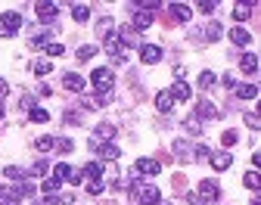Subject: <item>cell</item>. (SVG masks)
<instances>
[{"mask_svg": "<svg viewBox=\"0 0 261 205\" xmlns=\"http://www.w3.org/2000/svg\"><path fill=\"white\" fill-rule=\"evenodd\" d=\"M22 28V16L19 13H3L0 16V38H9Z\"/></svg>", "mask_w": 261, "mask_h": 205, "instance_id": "6da1fadb", "label": "cell"}, {"mask_svg": "<svg viewBox=\"0 0 261 205\" xmlns=\"http://www.w3.org/2000/svg\"><path fill=\"white\" fill-rule=\"evenodd\" d=\"M112 72L109 68H93V75H90V84L97 87V90H103V94H109V87H112Z\"/></svg>", "mask_w": 261, "mask_h": 205, "instance_id": "7a4b0ae2", "label": "cell"}, {"mask_svg": "<svg viewBox=\"0 0 261 205\" xmlns=\"http://www.w3.org/2000/svg\"><path fill=\"white\" fill-rule=\"evenodd\" d=\"M140 193H137V202H143V205H159L162 202V193H159V187H152V184H146V187H137Z\"/></svg>", "mask_w": 261, "mask_h": 205, "instance_id": "3957f363", "label": "cell"}, {"mask_svg": "<svg viewBox=\"0 0 261 205\" xmlns=\"http://www.w3.org/2000/svg\"><path fill=\"white\" fill-rule=\"evenodd\" d=\"M199 196H202L205 202H218V199H221V184H218V180H202Z\"/></svg>", "mask_w": 261, "mask_h": 205, "instance_id": "277c9868", "label": "cell"}, {"mask_svg": "<svg viewBox=\"0 0 261 205\" xmlns=\"http://www.w3.org/2000/svg\"><path fill=\"white\" fill-rule=\"evenodd\" d=\"M140 59H143L146 65L159 62L162 59V47H156V44H143V47H140Z\"/></svg>", "mask_w": 261, "mask_h": 205, "instance_id": "5b68a950", "label": "cell"}, {"mask_svg": "<svg viewBox=\"0 0 261 205\" xmlns=\"http://www.w3.org/2000/svg\"><path fill=\"white\" fill-rule=\"evenodd\" d=\"M134 174L156 177V174H159V162H156V158H140V162H137V168H134Z\"/></svg>", "mask_w": 261, "mask_h": 205, "instance_id": "8992f818", "label": "cell"}, {"mask_svg": "<svg viewBox=\"0 0 261 205\" xmlns=\"http://www.w3.org/2000/svg\"><path fill=\"white\" fill-rule=\"evenodd\" d=\"M152 25V16L149 13H143V9H134V19H130V28L134 31H146Z\"/></svg>", "mask_w": 261, "mask_h": 205, "instance_id": "52a82bcc", "label": "cell"}, {"mask_svg": "<svg viewBox=\"0 0 261 205\" xmlns=\"http://www.w3.org/2000/svg\"><path fill=\"white\" fill-rule=\"evenodd\" d=\"M118 44H125V47H134V44H140V31H134L130 25H125L122 31H118Z\"/></svg>", "mask_w": 261, "mask_h": 205, "instance_id": "ba28073f", "label": "cell"}, {"mask_svg": "<svg viewBox=\"0 0 261 205\" xmlns=\"http://www.w3.org/2000/svg\"><path fill=\"white\" fill-rule=\"evenodd\" d=\"M196 115L199 118H218V106H215V102H208V100H199Z\"/></svg>", "mask_w": 261, "mask_h": 205, "instance_id": "9c48e42d", "label": "cell"}, {"mask_svg": "<svg viewBox=\"0 0 261 205\" xmlns=\"http://www.w3.org/2000/svg\"><path fill=\"white\" fill-rule=\"evenodd\" d=\"M63 87L72 90V94H81V90H84V78H81V75H65L63 78Z\"/></svg>", "mask_w": 261, "mask_h": 205, "instance_id": "30bf717a", "label": "cell"}, {"mask_svg": "<svg viewBox=\"0 0 261 205\" xmlns=\"http://www.w3.org/2000/svg\"><path fill=\"white\" fill-rule=\"evenodd\" d=\"M56 13H59L56 3H38V19H41V22H53Z\"/></svg>", "mask_w": 261, "mask_h": 205, "instance_id": "8fae6325", "label": "cell"}, {"mask_svg": "<svg viewBox=\"0 0 261 205\" xmlns=\"http://www.w3.org/2000/svg\"><path fill=\"white\" fill-rule=\"evenodd\" d=\"M168 94H171V100H190V97H193V90H190L187 81H177V84L168 90Z\"/></svg>", "mask_w": 261, "mask_h": 205, "instance_id": "7c38bea8", "label": "cell"}, {"mask_svg": "<svg viewBox=\"0 0 261 205\" xmlns=\"http://www.w3.org/2000/svg\"><path fill=\"white\" fill-rule=\"evenodd\" d=\"M168 9L174 13V19H181V22H190V19H193V9H190L187 3H171Z\"/></svg>", "mask_w": 261, "mask_h": 205, "instance_id": "4fadbf2b", "label": "cell"}, {"mask_svg": "<svg viewBox=\"0 0 261 205\" xmlns=\"http://www.w3.org/2000/svg\"><path fill=\"white\" fill-rule=\"evenodd\" d=\"M240 68H243L246 75H255V72H258V56H255V53H246L243 62H240Z\"/></svg>", "mask_w": 261, "mask_h": 205, "instance_id": "5bb4252c", "label": "cell"}, {"mask_svg": "<svg viewBox=\"0 0 261 205\" xmlns=\"http://www.w3.org/2000/svg\"><path fill=\"white\" fill-rule=\"evenodd\" d=\"M171 106H174L171 94H168V90H159V97H156V109H159V112H171Z\"/></svg>", "mask_w": 261, "mask_h": 205, "instance_id": "9a60e30c", "label": "cell"}, {"mask_svg": "<svg viewBox=\"0 0 261 205\" xmlns=\"http://www.w3.org/2000/svg\"><path fill=\"white\" fill-rule=\"evenodd\" d=\"M97 150H100V155L106 158V162H115V158L122 155V153H118V146H112V143H100Z\"/></svg>", "mask_w": 261, "mask_h": 205, "instance_id": "2e32d148", "label": "cell"}, {"mask_svg": "<svg viewBox=\"0 0 261 205\" xmlns=\"http://www.w3.org/2000/svg\"><path fill=\"white\" fill-rule=\"evenodd\" d=\"M230 41L236 44V47H246V44L252 41V38H249V31H246V28H230Z\"/></svg>", "mask_w": 261, "mask_h": 205, "instance_id": "e0dca14e", "label": "cell"}, {"mask_svg": "<svg viewBox=\"0 0 261 205\" xmlns=\"http://www.w3.org/2000/svg\"><path fill=\"white\" fill-rule=\"evenodd\" d=\"M211 168H215V171H227L230 168V155L227 153H215V155H211Z\"/></svg>", "mask_w": 261, "mask_h": 205, "instance_id": "ac0fdd59", "label": "cell"}, {"mask_svg": "<svg viewBox=\"0 0 261 205\" xmlns=\"http://www.w3.org/2000/svg\"><path fill=\"white\" fill-rule=\"evenodd\" d=\"M81 177H90V180H100L103 177V162H90L87 168H84V174Z\"/></svg>", "mask_w": 261, "mask_h": 205, "instance_id": "d6986e66", "label": "cell"}, {"mask_svg": "<svg viewBox=\"0 0 261 205\" xmlns=\"http://www.w3.org/2000/svg\"><path fill=\"white\" fill-rule=\"evenodd\" d=\"M249 16H252V6H249V3H236L233 6V19L236 22H246Z\"/></svg>", "mask_w": 261, "mask_h": 205, "instance_id": "ffe728a7", "label": "cell"}, {"mask_svg": "<svg viewBox=\"0 0 261 205\" xmlns=\"http://www.w3.org/2000/svg\"><path fill=\"white\" fill-rule=\"evenodd\" d=\"M236 94H240L243 100H255L258 97V87L255 84H240V87H236Z\"/></svg>", "mask_w": 261, "mask_h": 205, "instance_id": "44dd1931", "label": "cell"}, {"mask_svg": "<svg viewBox=\"0 0 261 205\" xmlns=\"http://www.w3.org/2000/svg\"><path fill=\"white\" fill-rule=\"evenodd\" d=\"M59 184H63V180H56V177H50V180H44V184H41V193H47V196H56V190H59Z\"/></svg>", "mask_w": 261, "mask_h": 205, "instance_id": "7402d4cb", "label": "cell"}, {"mask_svg": "<svg viewBox=\"0 0 261 205\" xmlns=\"http://www.w3.org/2000/svg\"><path fill=\"white\" fill-rule=\"evenodd\" d=\"M53 137H38V140H34V146H38V153H50L53 150Z\"/></svg>", "mask_w": 261, "mask_h": 205, "instance_id": "603a6c76", "label": "cell"}, {"mask_svg": "<svg viewBox=\"0 0 261 205\" xmlns=\"http://www.w3.org/2000/svg\"><path fill=\"white\" fill-rule=\"evenodd\" d=\"M243 184H246L249 190H258V187H261V177H258V171H249V174L243 177Z\"/></svg>", "mask_w": 261, "mask_h": 205, "instance_id": "cb8c5ba5", "label": "cell"}, {"mask_svg": "<svg viewBox=\"0 0 261 205\" xmlns=\"http://www.w3.org/2000/svg\"><path fill=\"white\" fill-rule=\"evenodd\" d=\"M53 146H56V150H59V153H63V155H68V153H72V150H75V143H72V140H65V137H59V140H56Z\"/></svg>", "mask_w": 261, "mask_h": 205, "instance_id": "d4e9b609", "label": "cell"}, {"mask_svg": "<svg viewBox=\"0 0 261 205\" xmlns=\"http://www.w3.org/2000/svg\"><path fill=\"white\" fill-rule=\"evenodd\" d=\"M103 137H115V128H112L109 121H103L100 128H97V140H100V143H103Z\"/></svg>", "mask_w": 261, "mask_h": 205, "instance_id": "484cf974", "label": "cell"}, {"mask_svg": "<svg viewBox=\"0 0 261 205\" xmlns=\"http://www.w3.org/2000/svg\"><path fill=\"white\" fill-rule=\"evenodd\" d=\"M72 16H75L78 22H87V19H90V6H75Z\"/></svg>", "mask_w": 261, "mask_h": 205, "instance_id": "4316f807", "label": "cell"}, {"mask_svg": "<svg viewBox=\"0 0 261 205\" xmlns=\"http://www.w3.org/2000/svg\"><path fill=\"white\" fill-rule=\"evenodd\" d=\"M50 62H47V59H38V62H34V75H50Z\"/></svg>", "mask_w": 261, "mask_h": 205, "instance_id": "83f0119b", "label": "cell"}, {"mask_svg": "<svg viewBox=\"0 0 261 205\" xmlns=\"http://www.w3.org/2000/svg\"><path fill=\"white\" fill-rule=\"evenodd\" d=\"M47 118H50V112H47V109H31V121H38V124H44Z\"/></svg>", "mask_w": 261, "mask_h": 205, "instance_id": "f1b7e54d", "label": "cell"}, {"mask_svg": "<svg viewBox=\"0 0 261 205\" xmlns=\"http://www.w3.org/2000/svg\"><path fill=\"white\" fill-rule=\"evenodd\" d=\"M44 50H47V56H63V53H65V47H63V44H47Z\"/></svg>", "mask_w": 261, "mask_h": 205, "instance_id": "f546056e", "label": "cell"}, {"mask_svg": "<svg viewBox=\"0 0 261 205\" xmlns=\"http://www.w3.org/2000/svg\"><path fill=\"white\" fill-rule=\"evenodd\" d=\"M215 84V72H202L199 75V87H211Z\"/></svg>", "mask_w": 261, "mask_h": 205, "instance_id": "4dcf8cb0", "label": "cell"}, {"mask_svg": "<svg viewBox=\"0 0 261 205\" xmlns=\"http://www.w3.org/2000/svg\"><path fill=\"white\" fill-rule=\"evenodd\" d=\"M221 140H224V146H236L240 134H236V131H224V137H221Z\"/></svg>", "mask_w": 261, "mask_h": 205, "instance_id": "1f68e13d", "label": "cell"}, {"mask_svg": "<svg viewBox=\"0 0 261 205\" xmlns=\"http://www.w3.org/2000/svg\"><path fill=\"white\" fill-rule=\"evenodd\" d=\"M246 124H249L252 131H258V128H261V118L255 115V112H246Z\"/></svg>", "mask_w": 261, "mask_h": 205, "instance_id": "d6a6232c", "label": "cell"}, {"mask_svg": "<svg viewBox=\"0 0 261 205\" xmlns=\"http://www.w3.org/2000/svg\"><path fill=\"white\" fill-rule=\"evenodd\" d=\"M205 38H221V25H218V22H211V25L205 28Z\"/></svg>", "mask_w": 261, "mask_h": 205, "instance_id": "836d02e7", "label": "cell"}, {"mask_svg": "<svg viewBox=\"0 0 261 205\" xmlns=\"http://www.w3.org/2000/svg\"><path fill=\"white\" fill-rule=\"evenodd\" d=\"M87 193H90V196H100V193H103V184H100V180H90V184H87Z\"/></svg>", "mask_w": 261, "mask_h": 205, "instance_id": "e575fe53", "label": "cell"}, {"mask_svg": "<svg viewBox=\"0 0 261 205\" xmlns=\"http://www.w3.org/2000/svg\"><path fill=\"white\" fill-rule=\"evenodd\" d=\"M93 53H97V50H93V47H78V59H81V62H84V59H90V56H93Z\"/></svg>", "mask_w": 261, "mask_h": 205, "instance_id": "d590c367", "label": "cell"}, {"mask_svg": "<svg viewBox=\"0 0 261 205\" xmlns=\"http://www.w3.org/2000/svg\"><path fill=\"white\" fill-rule=\"evenodd\" d=\"M65 180H68V184H75V187H78V184H81L84 177H81V171H72V168H68V177H65Z\"/></svg>", "mask_w": 261, "mask_h": 205, "instance_id": "8d00e7d4", "label": "cell"}, {"mask_svg": "<svg viewBox=\"0 0 261 205\" xmlns=\"http://www.w3.org/2000/svg\"><path fill=\"white\" fill-rule=\"evenodd\" d=\"M187 199H190V205H208L202 196H199V193H187Z\"/></svg>", "mask_w": 261, "mask_h": 205, "instance_id": "74e56055", "label": "cell"}, {"mask_svg": "<svg viewBox=\"0 0 261 205\" xmlns=\"http://www.w3.org/2000/svg\"><path fill=\"white\" fill-rule=\"evenodd\" d=\"M199 13H215V0H202V3H199Z\"/></svg>", "mask_w": 261, "mask_h": 205, "instance_id": "f35d334b", "label": "cell"}, {"mask_svg": "<svg viewBox=\"0 0 261 205\" xmlns=\"http://www.w3.org/2000/svg\"><path fill=\"white\" fill-rule=\"evenodd\" d=\"M31 174H34V177L47 174V162H38V165H31Z\"/></svg>", "mask_w": 261, "mask_h": 205, "instance_id": "ab89813d", "label": "cell"}, {"mask_svg": "<svg viewBox=\"0 0 261 205\" xmlns=\"http://www.w3.org/2000/svg\"><path fill=\"white\" fill-rule=\"evenodd\" d=\"M196 158H199V162H205V158H211V153L205 150V146H199V150H196Z\"/></svg>", "mask_w": 261, "mask_h": 205, "instance_id": "60d3db41", "label": "cell"}, {"mask_svg": "<svg viewBox=\"0 0 261 205\" xmlns=\"http://www.w3.org/2000/svg\"><path fill=\"white\" fill-rule=\"evenodd\" d=\"M106 31H112V19H103V22H100V38H103Z\"/></svg>", "mask_w": 261, "mask_h": 205, "instance_id": "b9f144b4", "label": "cell"}, {"mask_svg": "<svg viewBox=\"0 0 261 205\" xmlns=\"http://www.w3.org/2000/svg\"><path fill=\"white\" fill-rule=\"evenodd\" d=\"M187 131H190V134H199V118H190V121H187Z\"/></svg>", "mask_w": 261, "mask_h": 205, "instance_id": "7bdbcfd3", "label": "cell"}, {"mask_svg": "<svg viewBox=\"0 0 261 205\" xmlns=\"http://www.w3.org/2000/svg\"><path fill=\"white\" fill-rule=\"evenodd\" d=\"M224 84H227V87H236V75L227 72V75H224Z\"/></svg>", "mask_w": 261, "mask_h": 205, "instance_id": "ee69618b", "label": "cell"}, {"mask_svg": "<svg viewBox=\"0 0 261 205\" xmlns=\"http://www.w3.org/2000/svg\"><path fill=\"white\" fill-rule=\"evenodd\" d=\"M6 94H9V84L3 81V78H0V97H6Z\"/></svg>", "mask_w": 261, "mask_h": 205, "instance_id": "f6af8a7d", "label": "cell"}, {"mask_svg": "<svg viewBox=\"0 0 261 205\" xmlns=\"http://www.w3.org/2000/svg\"><path fill=\"white\" fill-rule=\"evenodd\" d=\"M44 205H59V196H47V202Z\"/></svg>", "mask_w": 261, "mask_h": 205, "instance_id": "bcb514c9", "label": "cell"}, {"mask_svg": "<svg viewBox=\"0 0 261 205\" xmlns=\"http://www.w3.org/2000/svg\"><path fill=\"white\" fill-rule=\"evenodd\" d=\"M0 118H3V102H0Z\"/></svg>", "mask_w": 261, "mask_h": 205, "instance_id": "7dc6e473", "label": "cell"}, {"mask_svg": "<svg viewBox=\"0 0 261 205\" xmlns=\"http://www.w3.org/2000/svg\"><path fill=\"white\" fill-rule=\"evenodd\" d=\"M162 205H168V202H162Z\"/></svg>", "mask_w": 261, "mask_h": 205, "instance_id": "c3c4849f", "label": "cell"}]
</instances>
